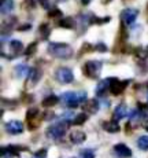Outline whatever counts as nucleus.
<instances>
[{"label": "nucleus", "mask_w": 148, "mask_h": 158, "mask_svg": "<svg viewBox=\"0 0 148 158\" xmlns=\"http://www.w3.org/2000/svg\"><path fill=\"white\" fill-rule=\"evenodd\" d=\"M48 52H50V55L59 58V59H69V58L73 55V48L69 44L51 43V44H48Z\"/></svg>", "instance_id": "1"}, {"label": "nucleus", "mask_w": 148, "mask_h": 158, "mask_svg": "<svg viewBox=\"0 0 148 158\" xmlns=\"http://www.w3.org/2000/svg\"><path fill=\"white\" fill-rule=\"evenodd\" d=\"M62 99L69 107H77L80 103H85L86 99V92L85 91H78V92H73V91H69V92H65L62 95Z\"/></svg>", "instance_id": "2"}, {"label": "nucleus", "mask_w": 148, "mask_h": 158, "mask_svg": "<svg viewBox=\"0 0 148 158\" xmlns=\"http://www.w3.org/2000/svg\"><path fill=\"white\" fill-rule=\"evenodd\" d=\"M66 129H67V123L66 121H59V123H55L47 129V136L51 139H59L65 135Z\"/></svg>", "instance_id": "3"}, {"label": "nucleus", "mask_w": 148, "mask_h": 158, "mask_svg": "<svg viewBox=\"0 0 148 158\" xmlns=\"http://www.w3.org/2000/svg\"><path fill=\"white\" fill-rule=\"evenodd\" d=\"M82 70H84V74L88 76L89 78H96L99 77V74L102 72V63L98 62V60H88L84 65Z\"/></svg>", "instance_id": "4"}, {"label": "nucleus", "mask_w": 148, "mask_h": 158, "mask_svg": "<svg viewBox=\"0 0 148 158\" xmlns=\"http://www.w3.org/2000/svg\"><path fill=\"white\" fill-rule=\"evenodd\" d=\"M26 120H28L29 129L38 128V125L41 124V117H40V113H38V109L36 107L29 109L28 113H26Z\"/></svg>", "instance_id": "5"}, {"label": "nucleus", "mask_w": 148, "mask_h": 158, "mask_svg": "<svg viewBox=\"0 0 148 158\" xmlns=\"http://www.w3.org/2000/svg\"><path fill=\"white\" fill-rule=\"evenodd\" d=\"M55 78L62 84H69L74 80V74L69 68H59L55 72Z\"/></svg>", "instance_id": "6"}, {"label": "nucleus", "mask_w": 148, "mask_h": 158, "mask_svg": "<svg viewBox=\"0 0 148 158\" xmlns=\"http://www.w3.org/2000/svg\"><path fill=\"white\" fill-rule=\"evenodd\" d=\"M108 83H110V87H108L110 92L113 94V95H121V94L125 91L126 85L129 84V80L119 81V80H117V78H108Z\"/></svg>", "instance_id": "7"}, {"label": "nucleus", "mask_w": 148, "mask_h": 158, "mask_svg": "<svg viewBox=\"0 0 148 158\" xmlns=\"http://www.w3.org/2000/svg\"><path fill=\"white\" fill-rule=\"evenodd\" d=\"M140 11L137 8H125V10L121 13V19H122L123 23L126 25H132V23L136 21V18L138 17Z\"/></svg>", "instance_id": "8"}, {"label": "nucleus", "mask_w": 148, "mask_h": 158, "mask_svg": "<svg viewBox=\"0 0 148 158\" xmlns=\"http://www.w3.org/2000/svg\"><path fill=\"white\" fill-rule=\"evenodd\" d=\"M6 128H7V132H10L11 135H18V133L23 132V124L18 120H13L6 124Z\"/></svg>", "instance_id": "9"}, {"label": "nucleus", "mask_w": 148, "mask_h": 158, "mask_svg": "<svg viewBox=\"0 0 148 158\" xmlns=\"http://www.w3.org/2000/svg\"><path fill=\"white\" fill-rule=\"evenodd\" d=\"M114 151H115L117 156L121 158H130L132 157V150L123 143H118L114 146Z\"/></svg>", "instance_id": "10"}, {"label": "nucleus", "mask_w": 148, "mask_h": 158, "mask_svg": "<svg viewBox=\"0 0 148 158\" xmlns=\"http://www.w3.org/2000/svg\"><path fill=\"white\" fill-rule=\"evenodd\" d=\"M84 110L89 114H95L99 110V102L96 99H89L84 103Z\"/></svg>", "instance_id": "11"}, {"label": "nucleus", "mask_w": 148, "mask_h": 158, "mask_svg": "<svg viewBox=\"0 0 148 158\" xmlns=\"http://www.w3.org/2000/svg\"><path fill=\"white\" fill-rule=\"evenodd\" d=\"M85 139H86V135H85V132H82V131H73V132L70 133V140L73 142L74 144L82 143Z\"/></svg>", "instance_id": "12"}, {"label": "nucleus", "mask_w": 148, "mask_h": 158, "mask_svg": "<svg viewBox=\"0 0 148 158\" xmlns=\"http://www.w3.org/2000/svg\"><path fill=\"white\" fill-rule=\"evenodd\" d=\"M30 72H32V69L28 65H18L14 68V74L17 77H25V76L30 74Z\"/></svg>", "instance_id": "13"}, {"label": "nucleus", "mask_w": 148, "mask_h": 158, "mask_svg": "<svg viewBox=\"0 0 148 158\" xmlns=\"http://www.w3.org/2000/svg\"><path fill=\"white\" fill-rule=\"evenodd\" d=\"M126 114H128V109H126V106L123 105V103H121L115 107V110H114V120L115 121H119L121 118L126 117Z\"/></svg>", "instance_id": "14"}, {"label": "nucleus", "mask_w": 148, "mask_h": 158, "mask_svg": "<svg viewBox=\"0 0 148 158\" xmlns=\"http://www.w3.org/2000/svg\"><path fill=\"white\" fill-rule=\"evenodd\" d=\"M103 128H104V131H107V132H110V133H115L119 131V124H118V121H115V120L107 121V123L103 124Z\"/></svg>", "instance_id": "15"}, {"label": "nucleus", "mask_w": 148, "mask_h": 158, "mask_svg": "<svg viewBox=\"0 0 148 158\" xmlns=\"http://www.w3.org/2000/svg\"><path fill=\"white\" fill-rule=\"evenodd\" d=\"M107 87H110V83H108V78H107V80H102L100 83L98 84V87H96L95 94H96L98 96H103V95H104V92L107 91Z\"/></svg>", "instance_id": "16"}, {"label": "nucleus", "mask_w": 148, "mask_h": 158, "mask_svg": "<svg viewBox=\"0 0 148 158\" xmlns=\"http://www.w3.org/2000/svg\"><path fill=\"white\" fill-rule=\"evenodd\" d=\"M13 8H14V2L13 0H3L2 2V14L11 13Z\"/></svg>", "instance_id": "17"}, {"label": "nucleus", "mask_w": 148, "mask_h": 158, "mask_svg": "<svg viewBox=\"0 0 148 158\" xmlns=\"http://www.w3.org/2000/svg\"><path fill=\"white\" fill-rule=\"evenodd\" d=\"M58 102H59V98H58V96L50 95V96H47V98H45L44 101H43V106H44V107H52V106H55Z\"/></svg>", "instance_id": "18"}, {"label": "nucleus", "mask_w": 148, "mask_h": 158, "mask_svg": "<svg viewBox=\"0 0 148 158\" xmlns=\"http://www.w3.org/2000/svg\"><path fill=\"white\" fill-rule=\"evenodd\" d=\"M10 48L14 54H18L23 50V44H22V41H19V40H13L10 43Z\"/></svg>", "instance_id": "19"}, {"label": "nucleus", "mask_w": 148, "mask_h": 158, "mask_svg": "<svg viewBox=\"0 0 148 158\" xmlns=\"http://www.w3.org/2000/svg\"><path fill=\"white\" fill-rule=\"evenodd\" d=\"M59 26H62V28H67V29L74 28V19L73 18H63V19L59 21Z\"/></svg>", "instance_id": "20"}, {"label": "nucleus", "mask_w": 148, "mask_h": 158, "mask_svg": "<svg viewBox=\"0 0 148 158\" xmlns=\"http://www.w3.org/2000/svg\"><path fill=\"white\" fill-rule=\"evenodd\" d=\"M86 120H88V115L85 113H80V114L75 115V118L73 120V124L74 125H81V124H84Z\"/></svg>", "instance_id": "21"}, {"label": "nucleus", "mask_w": 148, "mask_h": 158, "mask_svg": "<svg viewBox=\"0 0 148 158\" xmlns=\"http://www.w3.org/2000/svg\"><path fill=\"white\" fill-rule=\"evenodd\" d=\"M137 146L141 150H148V136H140L137 140Z\"/></svg>", "instance_id": "22"}, {"label": "nucleus", "mask_w": 148, "mask_h": 158, "mask_svg": "<svg viewBox=\"0 0 148 158\" xmlns=\"http://www.w3.org/2000/svg\"><path fill=\"white\" fill-rule=\"evenodd\" d=\"M50 33H51V30H50V26H48L47 23H43V25H40V35H41V39H48Z\"/></svg>", "instance_id": "23"}, {"label": "nucleus", "mask_w": 148, "mask_h": 158, "mask_svg": "<svg viewBox=\"0 0 148 158\" xmlns=\"http://www.w3.org/2000/svg\"><path fill=\"white\" fill-rule=\"evenodd\" d=\"M40 77H41V73L38 72L37 69H32V72H30V78H32V80H30V83H32V84L37 83Z\"/></svg>", "instance_id": "24"}, {"label": "nucleus", "mask_w": 148, "mask_h": 158, "mask_svg": "<svg viewBox=\"0 0 148 158\" xmlns=\"http://www.w3.org/2000/svg\"><path fill=\"white\" fill-rule=\"evenodd\" d=\"M36 50H37V43H36V41H34V43H32V44H30L28 48H26V51H25V55H26V56H32L33 54L36 52Z\"/></svg>", "instance_id": "25"}, {"label": "nucleus", "mask_w": 148, "mask_h": 158, "mask_svg": "<svg viewBox=\"0 0 148 158\" xmlns=\"http://www.w3.org/2000/svg\"><path fill=\"white\" fill-rule=\"evenodd\" d=\"M110 21V17H104V18H92V19L89 21L90 23H98V25H100V23H106Z\"/></svg>", "instance_id": "26"}, {"label": "nucleus", "mask_w": 148, "mask_h": 158, "mask_svg": "<svg viewBox=\"0 0 148 158\" xmlns=\"http://www.w3.org/2000/svg\"><path fill=\"white\" fill-rule=\"evenodd\" d=\"M137 55L140 56L141 59H146V58H148V45H147V47L140 48V50H137Z\"/></svg>", "instance_id": "27"}, {"label": "nucleus", "mask_w": 148, "mask_h": 158, "mask_svg": "<svg viewBox=\"0 0 148 158\" xmlns=\"http://www.w3.org/2000/svg\"><path fill=\"white\" fill-rule=\"evenodd\" d=\"M48 17H51V18H60V17H62V13H60V10H58V8H52V10H50V13H48Z\"/></svg>", "instance_id": "28"}, {"label": "nucleus", "mask_w": 148, "mask_h": 158, "mask_svg": "<svg viewBox=\"0 0 148 158\" xmlns=\"http://www.w3.org/2000/svg\"><path fill=\"white\" fill-rule=\"evenodd\" d=\"M81 156H82V158H95V154H93L92 150H84V151H81Z\"/></svg>", "instance_id": "29"}, {"label": "nucleus", "mask_w": 148, "mask_h": 158, "mask_svg": "<svg viewBox=\"0 0 148 158\" xmlns=\"http://www.w3.org/2000/svg\"><path fill=\"white\" fill-rule=\"evenodd\" d=\"M95 50L96 51H100V52H104V51H107V47H106L103 43H99V44H96Z\"/></svg>", "instance_id": "30"}, {"label": "nucleus", "mask_w": 148, "mask_h": 158, "mask_svg": "<svg viewBox=\"0 0 148 158\" xmlns=\"http://www.w3.org/2000/svg\"><path fill=\"white\" fill-rule=\"evenodd\" d=\"M40 3H41V6H43L44 8H48V10L51 8V2L50 0H40Z\"/></svg>", "instance_id": "31"}, {"label": "nucleus", "mask_w": 148, "mask_h": 158, "mask_svg": "<svg viewBox=\"0 0 148 158\" xmlns=\"http://www.w3.org/2000/svg\"><path fill=\"white\" fill-rule=\"evenodd\" d=\"M45 156H47V150L45 148H43V150H38L37 153H36V157H40V158H44Z\"/></svg>", "instance_id": "32"}, {"label": "nucleus", "mask_w": 148, "mask_h": 158, "mask_svg": "<svg viewBox=\"0 0 148 158\" xmlns=\"http://www.w3.org/2000/svg\"><path fill=\"white\" fill-rule=\"evenodd\" d=\"M30 28H32V25H30V23H26V25L19 26V28H18V29H19L21 32H25V30H28V29H30Z\"/></svg>", "instance_id": "33"}, {"label": "nucleus", "mask_w": 148, "mask_h": 158, "mask_svg": "<svg viewBox=\"0 0 148 158\" xmlns=\"http://www.w3.org/2000/svg\"><path fill=\"white\" fill-rule=\"evenodd\" d=\"M143 128L146 129V131H148V120H147V121H144V123H143Z\"/></svg>", "instance_id": "34"}, {"label": "nucleus", "mask_w": 148, "mask_h": 158, "mask_svg": "<svg viewBox=\"0 0 148 158\" xmlns=\"http://www.w3.org/2000/svg\"><path fill=\"white\" fill-rule=\"evenodd\" d=\"M81 2H82V4H89V3H90V0H81Z\"/></svg>", "instance_id": "35"}, {"label": "nucleus", "mask_w": 148, "mask_h": 158, "mask_svg": "<svg viewBox=\"0 0 148 158\" xmlns=\"http://www.w3.org/2000/svg\"><path fill=\"white\" fill-rule=\"evenodd\" d=\"M111 0H103V3H110Z\"/></svg>", "instance_id": "36"}, {"label": "nucleus", "mask_w": 148, "mask_h": 158, "mask_svg": "<svg viewBox=\"0 0 148 158\" xmlns=\"http://www.w3.org/2000/svg\"><path fill=\"white\" fill-rule=\"evenodd\" d=\"M58 2H65V0H58Z\"/></svg>", "instance_id": "37"}, {"label": "nucleus", "mask_w": 148, "mask_h": 158, "mask_svg": "<svg viewBox=\"0 0 148 158\" xmlns=\"http://www.w3.org/2000/svg\"><path fill=\"white\" fill-rule=\"evenodd\" d=\"M33 158H40V157H36V156H34V157H33Z\"/></svg>", "instance_id": "38"}]
</instances>
